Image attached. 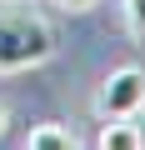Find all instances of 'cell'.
<instances>
[{"mask_svg":"<svg viewBox=\"0 0 145 150\" xmlns=\"http://www.w3.org/2000/svg\"><path fill=\"white\" fill-rule=\"evenodd\" d=\"M55 55V35L35 15H0V75L30 70Z\"/></svg>","mask_w":145,"mask_h":150,"instance_id":"cell-1","label":"cell"},{"mask_svg":"<svg viewBox=\"0 0 145 150\" xmlns=\"http://www.w3.org/2000/svg\"><path fill=\"white\" fill-rule=\"evenodd\" d=\"M55 5H60V10H90L95 0H55Z\"/></svg>","mask_w":145,"mask_h":150,"instance_id":"cell-6","label":"cell"},{"mask_svg":"<svg viewBox=\"0 0 145 150\" xmlns=\"http://www.w3.org/2000/svg\"><path fill=\"white\" fill-rule=\"evenodd\" d=\"M135 130H140V150H145V125H140V120H135Z\"/></svg>","mask_w":145,"mask_h":150,"instance_id":"cell-8","label":"cell"},{"mask_svg":"<svg viewBox=\"0 0 145 150\" xmlns=\"http://www.w3.org/2000/svg\"><path fill=\"white\" fill-rule=\"evenodd\" d=\"M95 150H140V130L135 120H105L95 135Z\"/></svg>","mask_w":145,"mask_h":150,"instance_id":"cell-4","label":"cell"},{"mask_svg":"<svg viewBox=\"0 0 145 150\" xmlns=\"http://www.w3.org/2000/svg\"><path fill=\"white\" fill-rule=\"evenodd\" d=\"M95 110H100V120H140V110H145V70L140 65L110 70L100 80Z\"/></svg>","mask_w":145,"mask_h":150,"instance_id":"cell-2","label":"cell"},{"mask_svg":"<svg viewBox=\"0 0 145 150\" xmlns=\"http://www.w3.org/2000/svg\"><path fill=\"white\" fill-rule=\"evenodd\" d=\"M20 150H80V140H75V130H70V125L45 120V125H30V135H25Z\"/></svg>","mask_w":145,"mask_h":150,"instance_id":"cell-3","label":"cell"},{"mask_svg":"<svg viewBox=\"0 0 145 150\" xmlns=\"http://www.w3.org/2000/svg\"><path fill=\"white\" fill-rule=\"evenodd\" d=\"M0 135H5V100H0Z\"/></svg>","mask_w":145,"mask_h":150,"instance_id":"cell-7","label":"cell"},{"mask_svg":"<svg viewBox=\"0 0 145 150\" xmlns=\"http://www.w3.org/2000/svg\"><path fill=\"white\" fill-rule=\"evenodd\" d=\"M120 5H125V25H130V35L145 40V0H120Z\"/></svg>","mask_w":145,"mask_h":150,"instance_id":"cell-5","label":"cell"}]
</instances>
